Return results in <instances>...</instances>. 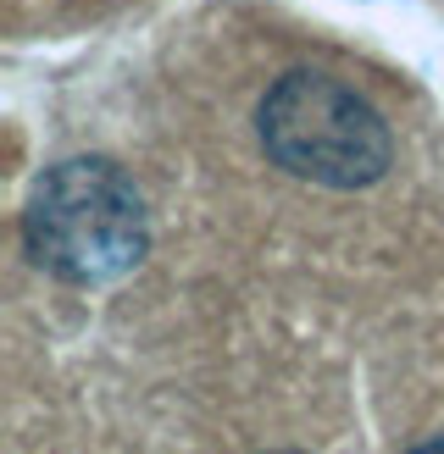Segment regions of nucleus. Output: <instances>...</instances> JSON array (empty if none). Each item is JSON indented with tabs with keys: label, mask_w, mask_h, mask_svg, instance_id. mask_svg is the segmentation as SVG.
I'll return each mask as SVG.
<instances>
[{
	"label": "nucleus",
	"mask_w": 444,
	"mask_h": 454,
	"mask_svg": "<svg viewBox=\"0 0 444 454\" xmlns=\"http://www.w3.org/2000/svg\"><path fill=\"white\" fill-rule=\"evenodd\" d=\"M22 249L39 271L73 288H106L128 278L150 249V216L133 177L106 155L44 167L22 206Z\"/></svg>",
	"instance_id": "f257e3e1"
},
{
	"label": "nucleus",
	"mask_w": 444,
	"mask_h": 454,
	"mask_svg": "<svg viewBox=\"0 0 444 454\" xmlns=\"http://www.w3.org/2000/svg\"><path fill=\"white\" fill-rule=\"evenodd\" d=\"M266 161L317 189H367L394 167V133L367 95L328 73H283L256 106Z\"/></svg>",
	"instance_id": "f03ea898"
},
{
	"label": "nucleus",
	"mask_w": 444,
	"mask_h": 454,
	"mask_svg": "<svg viewBox=\"0 0 444 454\" xmlns=\"http://www.w3.org/2000/svg\"><path fill=\"white\" fill-rule=\"evenodd\" d=\"M406 454H444V433H439V438H428V443H416V449H406Z\"/></svg>",
	"instance_id": "7ed1b4c3"
},
{
	"label": "nucleus",
	"mask_w": 444,
	"mask_h": 454,
	"mask_svg": "<svg viewBox=\"0 0 444 454\" xmlns=\"http://www.w3.org/2000/svg\"><path fill=\"white\" fill-rule=\"evenodd\" d=\"M266 454H300V449H266Z\"/></svg>",
	"instance_id": "20e7f679"
}]
</instances>
